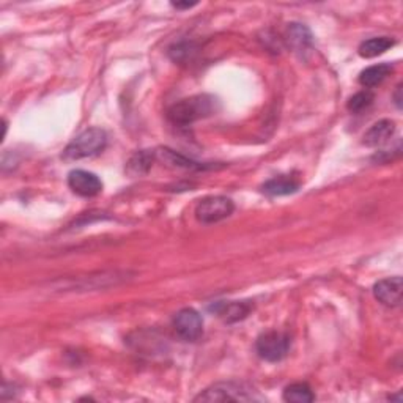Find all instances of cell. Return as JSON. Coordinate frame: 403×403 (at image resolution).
<instances>
[{
  "mask_svg": "<svg viewBox=\"0 0 403 403\" xmlns=\"http://www.w3.org/2000/svg\"><path fill=\"white\" fill-rule=\"evenodd\" d=\"M218 110V99L212 95H196L172 104L167 119L177 126H189Z\"/></svg>",
  "mask_w": 403,
  "mask_h": 403,
  "instance_id": "6da1fadb",
  "label": "cell"
},
{
  "mask_svg": "<svg viewBox=\"0 0 403 403\" xmlns=\"http://www.w3.org/2000/svg\"><path fill=\"white\" fill-rule=\"evenodd\" d=\"M108 145V134L101 128H89L76 135L64 150V159L79 161L103 153Z\"/></svg>",
  "mask_w": 403,
  "mask_h": 403,
  "instance_id": "7a4b0ae2",
  "label": "cell"
},
{
  "mask_svg": "<svg viewBox=\"0 0 403 403\" xmlns=\"http://www.w3.org/2000/svg\"><path fill=\"white\" fill-rule=\"evenodd\" d=\"M227 400L254 402V400H263V397L258 395L256 389L247 386L244 383L224 381V383H216L213 386L207 388L194 399V402H227Z\"/></svg>",
  "mask_w": 403,
  "mask_h": 403,
  "instance_id": "3957f363",
  "label": "cell"
},
{
  "mask_svg": "<svg viewBox=\"0 0 403 403\" xmlns=\"http://www.w3.org/2000/svg\"><path fill=\"white\" fill-rule=\"evenodd\" d=\"M291 340L288 334L281 331H266L256 342L257 355L268 362H279L288 355Z\"/></svg>",
  "mask_w": 403,
  "mask_h": 403,
  "instance_id": "277c9868",
  "label": "cell"
},
{
  "mask_svg": "<svg viewBox=\"0 0 403 403\" xmlns=\"http://www.w3.org/2000/svg\"><path fill=\"white\" fill-rule=\"evenodd\" d=\"M235 210L233 202L224 196H212L202 198L196 207V218L202 224H216L227 219Z\"/></svg>",
  "mask_w": 403,
  "mask_h": 403,
  "instance_id": "5b68a950",
  "label": "cell"
},
{
  "mask_svg": "<svg viewBox=\"0 0 403 403\" xmlns=\"http://www.w3.org/2000/svg\"><path fill=\"white\" fill-rule=\"evenodd\" d=\"M173 328H175V332L183 340L196 342L203 334L202 315L198 314L196 309L184 307L173 317Z\"/></svg>",
  "mask_w": 403,
  "mask_h": 403,
  "instance_id": "8992f818",
  "label": "cell"
},
{
  "mask_svg": "<svg viewBox=\"0 0 403 403\" xmlns=\"http://www.w3.org/2000/svg\"><path fill=\"white\" fill-rule=\"evenodd\" d=\"M68 186H70V189L74 194L80 197H95L101 194L103 191V182L98 178V175L82 169L70 172V175H68Z\"/></svg>",
  "mask_w": 403,
  "mask_h": 403,
  "instance_id": "52a82bcc",
  "label": "cell"
},
{
  "mask_svg": "<svg viewBox=\"0 0 403 403\" xmlns=\"http://www.w3.org/2000/svg\"><path fill=\"white\" fill-rule=\"evenodd\" d=\"M403 282L400 276L381 279L374 285V296L378 302L386 307H397L402 302Z\"/></svg>",
  "mask_w": 403,
  "mask_h": 403,
  "instance_id": "ba28073f",
  "label": "cell"
},
{
  "mask_svg": "<svg viewBox=\"0 0 403 403\" xmlns=\"http://www.w3.org/2000/svg\"><path fill=\"white\" fill-rule=\"evenodd\" d=\"M210 311L214 312L226 323H237V321L244 320L252 311V305L247 301H219L210 307Z\"/></svg>",
  "mask_w": 403,
  "mask_h": 403,
  "instance_id": "9c48e42d",
  "label": "cell"
},
{
  "mask_svg": "<svg viewBox=\"0 0 403 403\" xmlns=\"http://www.w3.org/2000/svg\"><path fill=\"white\" fill-rule=\"evenodd\" d=\"M395 133V123L393 120H380L374 126H370L364 134L362 144L365 147H381L393 138Z\"/></svg>",
  "mask_w": 403,
  "mask_h": 403,
  "instance_id": "30bf717a",
  "label": "cell"
},
{
  "mask_svg": "<svg viewBox=\"0 0 403 403\" xmlns=\"http://www.w3.org/2000/svg\"><path fill=\"white\" fill-rule=\"evenodd\" d=\"M287 43L288 46L296 52H305L312 47L314 36L306 26L302 24H290L287 29Z\"/></svg>",
  "mask_w": 403,
  "mask_h": 403,
  "instance_id": "8fae6325",
  "label": "cell"
},
{
  "mask_svg": "<svg viewBox=\"0 0 403 403\" xmlns=\"http://www.w3.org/2000/svg\"><path fill=\"white\" fill-rule=\"evenodd\" d=\"M156 158L163 159L164 163L170 164L173 167H179V169H191V170L213 169V166L197 163V161H192L189 158H186V156H183V154L170 150V148H159V152H156Z\"/></svg>",
  "mask_w": 403,
  "mask_h": 403,
  "instance_id": "7c38bea8",
  "label": "cell"
},
{
  "mask_svg": "<svg viewBox=\"0 0 403 403\" xmlns=\"http://www.w3.org/2000/svg\"><path fill=\"white\" fill-rule=\"evenodd\" d=\"M262 191L266 196H271V197L290 196V194H295L296 191H300V182H296V179L288 178V177L271 178L262 186Z\"/></svg>",
  "mask_w": 403,
  "mask_h": 403,
  "instance_id": "4fadbf2b",
  "label": "cell"
},
{
  "mask_svg": "<svg viewBox=\"0 0 403 403\" xmlns=\"http://www.w3.org/2000/svg\"><path fill=\"white\" fill-rule=\"evenodd\" d=\"M394 71V66L390 64H378V65H372L365 70L361 71L359 74V84L362 87H367V89H372V87L380 85L384 79L390 76V73Z\"/></svg>",
  "mask_w": 403,
  "mask_h": 403,
  "instance_id": "5bb4252c",
  "label": "cell"
},
{
  "mask_svg": "<svg viewBox=\"0 0 403 403\" xmlns=\"http://www.w3.org/2000/svg\"><path fill=\"white\" fill-rule=\"evenodd\" d=\"M393 46H395V41L389 38V36H375V38L362 41L358 52L362 59H374L389 51Z\"/></svg>",
  "mask_w": 403,
  "mask_h": 403,
  "instance_id": "9a60e30c",
  "label": "cell"
},
{
  "mask_svg": "<svg viewBox=\"0 0 403 403\" xmlns=\"http://www.w3.org/2000/svg\"><path fill=\"white\" fill-rule=\"evenodd\" d=\"M156 158V152L152 150H142L133 154L131 159L128 161L126 164V173L131 177H142L148 173V170L152 169L153 161Z\"/></svg>",
  "mask_w": 403,
  "mask_h": 403,
  "instance_id": "2e32d148",
  "label": "cell"
},
{
  "mask_svg": "<svg viewBox=\"0 0 403 403\" xmlns=\"http://www.w3.org/2000/svg\"><path fill=\"white\" fill-rule=\"evenodd\" d=\"M284 400L291 403H311L315 394L307 383H293L284 389Z\"/></svg>",
  "mask_w": 403,
  "mask_h": 403,
  "instance_id": "e0dca14e",
  "label": "cell"
},
{
  "mask_svg": "<svg viewBox=\"0 0 403 403\" xmlns=\"http://www.w3.org/2000/svg\"><path fill=\"white\" fill-rule=\"evenodd\" d=\"M197 52V46L192 41H182L169 47V57L177 64H184L194 57Z\"/></svg>",
  "mask_w": 403,
  "mask_h": 403,
  "instance_id": "ac0fdd59",
  "label": "cell"
},
{
  "mask_svg": "<svg viewBox=\"0 0 403 403\" xmlns=\"http://www.w3.org/2000/svg\"><path fill=\"white\" fill-rule=\"evenodd\" d=\"M374 99H375V95L372 91L369 90L359 91L349 99V103H346V109H349L351 114H359V112H362V110L369 109L372 104H374Z\"/></svg>",
  "mask_w": 403,
  "mask_h": 403,
  "instance_id": "d6986e66",
  "label": "cell"
},
{
  "mask_svg": "<svg viewBox=\"0 0 403 403\" xmlns=\"http://www.w3.org/2000/svg\"><path fill=\"white\" fill-rule=\"evenodd\" d=\"M394 103L397 109H402V84L397 85L395 93H394Z\"/></svg>",
  "mask_w": 403,
  "mask_h": 403,
  "instance_id": "ffe728a7",
  "label": "cell"
},
{
  "mask_svg": "<svg viewBox=\"0 0 403 403\" xmlns=\"http://www.w3.org/2000/svg\"><path fill=\"white\" fill-rule=\"evenodd\" d=\"M197 3H189V2H186V3H179V2H173L172 3V7L173 8H177V10H186V8H192V7H196Z\"/></svg>",
  "mask_w": 403,
  "mask_h": 403,
  "instance_id": "44dd1931",
  "label": "cell"
}]
</instances>
